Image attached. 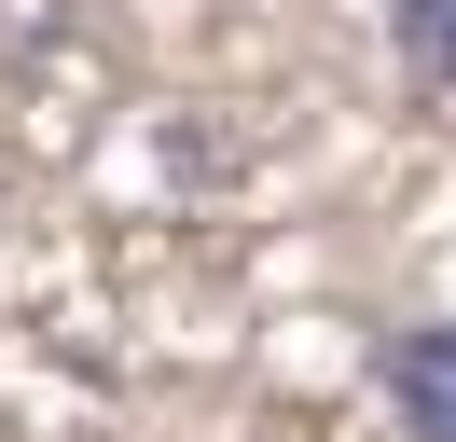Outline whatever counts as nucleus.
I'll return each mask as SVG.
<instances>
[{
    "mask_svg": "<svg viewBox=\"0 0 456 442\" xmlns=\"http://www.w3.org/2000/svg\"><path fill=\"white\" fill-rule=\"evenodd\" d=\"M373 387H387L401 442H456V318H415L373 346Z\"/></svg>",
    "mask_w": 456,
    "mask_h": 442,
    "instance_id": "obj_1",
    "label": "nucleus"
},
{
    "mask_svg": "<svg viewBox=\"0 0 456 442\" xmlns=\"http://www.w3.org/2000/svg\"><path fill=\"white\" fill-rule=\"evenodd\" d=\"M387 55H401V83L456 97V0H387Z\"/></svg>",
    "mask_w": 456,
    "mask_h": 442,
    "instance_id": "obj_2",
    "label": "nucleus"
}]
</instances>
